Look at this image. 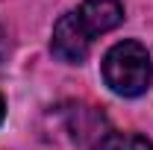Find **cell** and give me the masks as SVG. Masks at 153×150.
<instances>
[{"label": "cell", "mask_w": 153, "mask_h": 150, "mask_svg": "<svg viewBox=\"0 0 153 150\" xmlns=\"http://www.w3.org/2000/svg\"><path fill=\"white\" fill-rule=\"evenodd\" d=\"M153 62L141 41H118L103 56V82L118 97H138L150 88Z\"/></svg>", "instance_id": "cell-1"}, {"label": "cell", "mask_w": 153, "mask_h": 150, "mask_svg": "<svg viewBox=\"0 0 153 150\" xmlns=\"http://www.w3.org/2000/svg\"><path fill=\"white\" fill-rule=\"evenodd\" d=\"M94 150H153V144L138 132H109L94 144Z\"/></svg>", "instance_id": "cell-4"}, {"label": "cell", "mask_w": 153, "mask_h": 150, "mask_svg": "<svg viewBox=\"0 0 153 150\" xmlns=\"http://www.w3.org/2000/svg\"><path fill=\"white\" fill-rule=\"evenodd\" d=\"M3 118H6V100H3V94H0V124H3Z\"/></svg>", "instance_id": "cell-5"}, {"label": "cell", "mask_w": 153, "mask_h": 150, "mask_svg": "<svg viewBox=\"0 0 153 150\" xmlns=\"http://www.w3.org/2000/svg\"><path fill=\"white\" fill-rule=\"evenodd\" d=\"M76 15L82 18L85 30L97 38L124 21V6H121V0H82L76 6Z\"/></svg>", "instance_id": "cell-3"}, {"label": "cell", "mask_w": 153, "mask_h": 150, "mask_svg": "<svg viewBox=\"0 0 153 150\" xmlns=\"http://www.w3.org/2000/svg\"><path fill=\"white\" fill-rule=\"evenodd\" d=\"M91 44H94V36L85 30V24L76 15V9L65 12V15L56 21L53 38H50V47H53V56L56 59L68 62V65H79V62L88 59Z\"/></svg>", "instance_id": "cell-2"}]
</instances>
